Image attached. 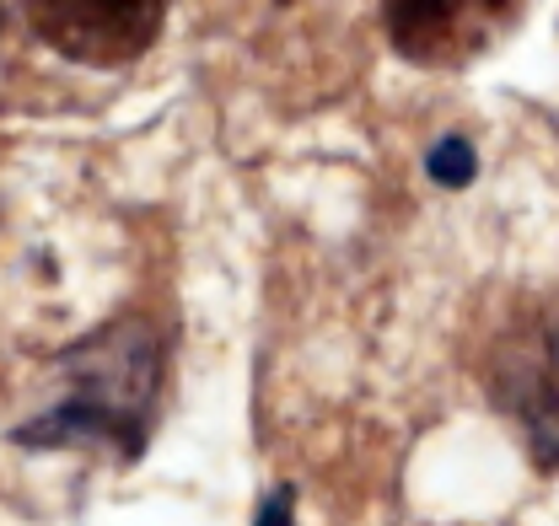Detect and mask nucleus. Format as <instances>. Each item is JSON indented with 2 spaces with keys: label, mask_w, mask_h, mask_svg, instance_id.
<instances>
[{
  "label": "nucleus",
  "mask_w": 559,
  "mask_h": 526,
  "mask_svg": "<svg viewBox=\"0 0 559 526\" xmlns=\"http://www.w3.org/2000/svg\"><path fill=\"white\" fill-rule=\"evenodd\" d=\"M527 0H382L388 44L425 70H463L522 22Z\"/></svg>",
  "instance_id": "obj_2"
},
{
  "label": "nucleus",
  "mask_w": 559,
  "mask_h": 526,
  "mask_svg": "<svg viewBox=\"0 0 559 526\" xmlns=\"http://www.w3.org/2000/svg\"><path fill=\"white\" fill-rule=\"evenodd\" d=\"M27 27L75 65H135L167 22V0H22Z\"/></svg>",
  "instance_id": "obj_3"
},
{
  "label": "nucleus",
  "mask_w": 559,
  "mask_h": 526,
  "mask_svg": "<svg viewBox=\"0 0 559 526\" xmlns=\"http://www.w3.org/2000/svg\"><path fill=\"white\" fill-rule=\"evenodd\" d=\"M156 393V344L135 333H108L86 344L66 366V397L22 430V441H60V435H114L119 446H135L140 425Z\"/></svg>",
  "instance_id": "obj_1"
},
{
  "label": "nucleus",
  "mask_w": 559,
  "mask_h": 526,
  "mask_svg": "<svg viewBox=\"0 0 559 526\" xmlns=\"http://www.w3.org/2000/svg\"><path fill=\"white\" fill-rule=\"evenodd\" d=\"M511 371V414H522L533 446L559 457V328H544L533 344L516 349Z\"/></svg>",
  "instance_id": "obj_4"
}]
</instances>
